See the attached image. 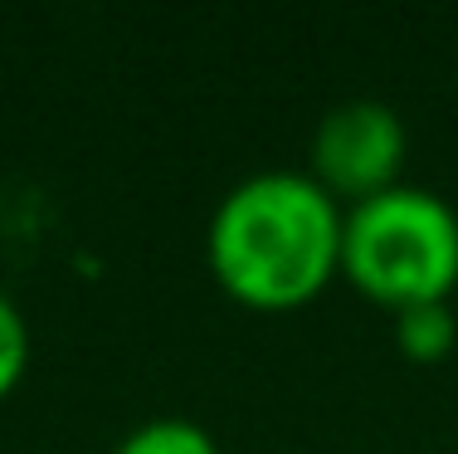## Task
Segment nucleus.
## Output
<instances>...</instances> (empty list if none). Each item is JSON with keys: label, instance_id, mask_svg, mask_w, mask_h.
Returning a JSON list of instances; mask_svg holds the SVG:
<instances>
[{"label": "nucleus", "instance_id": "1", "mask_svg": "<svg viewBox=\"0 0 458 454\" xmlns=\"http://www.w3.org/2000/svg\"><path fill=\"white\" fill-rule=\"evenodd\" d=\"M342 215L308 171H254L215 205L205 264L234 303L293 313L342 274Z\"/></svg>", "mask_w": 458, "mask_h": 454}, {"label": "nucleus", "instance_id": "2", "mask_svg": "<svg viewBox=\"0 0 458 454\" xmlns=\"http://www.w3.org/2000/svg\"><path fill=\"white\" fill-rule=\"evenodd\" d=\"M342 278L386 313L458 288V210L429 186H390L342 215Z\"/></svg>", "mask_w": 458, "mask_h": 454}, {"label": "nucleus", "instance_id": "3", "mask_svg": "<svg viewBox=\"0 0 458 454\" xmlns=\"http://www.w3.org/2000/svg\"><path fill=\"white\" fill-rule=\"evenodd\" d=\"M410 157L405 117L380 99H346L327 107L312 127V161L308 176L336 205L370 201L380 191L400 186V171Z\"/></svg>", "mask_w": 458, "mask_h": 454}, {"label": "nucleus", "instance_id": "4", "mask_svg": "<svg viewBox=\"0 0 458 454\" xmlns=\"http://www.w3.org/2000/svg\"><path fill=\"white\" fill-rule=\"evenodd\" d=\"M395 347L420 366L444 362L458 347V313L454 303H420V308L395 313Z\"/></svg>", "mask_w": 458, "mask_h": 454}, {"label": "nucleus", "instance_id": "5", "mask_svg": "<svg viewBox=\"0 0 458 454\" xmlns=\"http://www.w3.org/2000/svg\"><path fill=\"white\" fill-rule=\"evenodd\" d=\"M113 454H225L220 440L210 435L205 425L185 415H157L132 425L123 440L113 445Z\"/></svg>", "mask_w": 458, "mask_h": 454}, {"label": "nucleus", "instance_id": "6", "mask_svg": "<svg viewBox=\"0 0 458 454\" xmlns=\"http://www.w3.org/2000/svg\"><path fill=\"white\" fill-rule=\"evenodd\" d=\"M30 322L25 313H20V303L0 288V401H5L10 391H15L20 381H25L30 372Z\"/></svg>", "mask_w": 458, "mask_h": 454}]
</instances>
